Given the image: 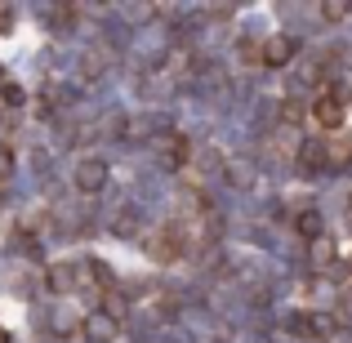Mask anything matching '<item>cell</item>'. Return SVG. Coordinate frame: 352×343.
<instances>
[{"mask_svg":"<svg viewBox=\"0 0 352 343\" xmlns=\"http://www.w3.org/2000/svg\"><path fill=\"white\" fill-rule=\"evenodd\" d=\"M72 183H76L80 192H98V188L107 183V165L98 161V156H89V161L76 165V179H72Z\"/></svg>","mask_w":352,"mask_h":343,"instance_id":"6da1fadb","label":"cell"},{"mask_svg":"<svg viewBox=\"0 0 352 343\" xmlns=\"http://www.w3.org/2000/svg\"><path fill=\"white\" fill-rule=\"evenodd\" d=\"M290 54H294V45L285 41V36H272V41L258 49V58H263V67H285V63H290Z\"/></svg>","mask_w":352,"mask_h":343,"instance_id":"3957f363","label":"cell"},{"mask_svg":"<svg viewBox=\"0 0 352 343\" xmlns=\"http://www.w3.org/2000/svg\"><path fill=\"white\" fill-rule=\"evenodd\" d=\"M85 335L94 343H107V339H116V321L107 317V312H94V317L85 321Z\"/></svg>","mask_w":352,"mask_h":343,"instance_id":"277c9868","label":"cell"},{"mask_svg":"<svg viewBox=\"0 0 352 343\" xmlns=\"http://www.w3.org/2000/svg\"><path fill=\"white\" fill-rule=\"evenodd\" d=\"M321 14H326V18H330V23H339V18H344V14H348V9H344V5H321Z\"/></svg>","mask_w":352,"mask_h":343,"instance_id":"8fae6325","label":"cell"},{"mask_svg":"<svg viewBox=\"0 0 352 343\" xmlns=\"http://www.w3.org/2000/svg\"><path fill=\"white\" fill-rule=\"evenodd\" d=\"M326 161V147L321 143H312V147H303V165H312V170H317V165Z\"/></svg>","mask_w":352,"mask_h":343,"instance_id":"52a82bcc","label":"cell"},{"mask_svg":"<svg viewBox=\"0 0 352 343\" xmlns=\"http://www.w3.org/2000/svg\"><path fill=\"white\" fill-rule=\"evenodd\" d=\"M312 120H317L321 129H339L344 125V103H339L335 94H321L317 103H312Z\"/></svg>","mask_w":352,"mask_h":343,"instance_id":"7a4b0ae2","label":"cell"},{"mask_svg":"<svg viewBox=\"0 0 352 343\" xmlns=\"http://www.w3.org/2000/svg\"><path fill=\"white\" fill-rule=\"evenodd\" d=\"M299 232L308 241H321V214H317V210H303V214H299Z\"/></svg>","mask_w":352,"mask_h":343,"instance_id":"8992f818","label":"cell"},{"mask_svg":"<svg viewBox=\"0 0 352 343\" xmlns=\"http://www.w3.org/2000/svg\"><path fill=\"white\" fill-rule=\"evenodd\" d=\"M312 245H317V263H321V267H326L330 258H335V250H330V241H312Z\"/></svg>","mask_w":352,"mask_h":343,"instance_id":"30bf717a","label":"cell"},{"mask_svg":"<svg viewBox=\"0 0 352 343\" xmlns=\"http://www.w3.org/2000/svg\"><path fill=\"white\" fill-rule=\"evenodd\" d=\"M339 317L352 321V285H348V290H339Z\"/></svg>","mask_w":352,"mask_h":343,"instance_id":"9c48e42d","label":"cell"},{"mask_svg":"<svg viewBox=\"0 0 352 343\" xmlns=\"http://www.w3.org/2000/svg\"><path fill=\"white\" fill-rule=\"evenodd\" d=\"M152 254L161 258V263H165V258H179L183 254V236H179V232H161L156 245H152Z\"/></svg>","mask_w":352,"mask_h":343,"instance_id":"5b68a950","label":"cell"},{"mask_svg":"<svg viewBox=\"0 0 352 343\" xmlns=\"http://www.w3.org/2000/svg\"><path fill=\"white\" fill-rule=\"evenodd\" d=\"M348 206H352V197H348Z\"/></svg>","mask_w":352,"mask_h":343,"instance_id":"7c38bea8","label":"cell"},{"mask_svg":"<svg viewBox=\"0 0 352 343\" xmlns=\"http://www.w3.org/2000/svg\"><path fill=\"white\" fill-rule=\"evenodd\" d=\"M14 174V156H9V147H0V183Z\"/></svg>","mask_w":352,"mask_h":343,"instance_id":"ba28073f","label":"cell"}]
</instances>
